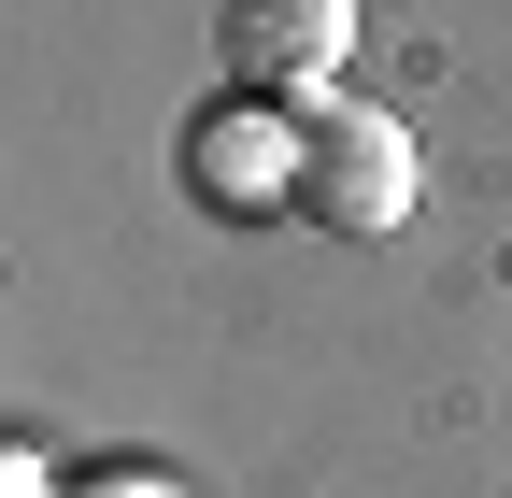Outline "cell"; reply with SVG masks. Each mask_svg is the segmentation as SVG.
Instances as JSON below:
<instances>
[{
    "label": "cell",
    "mask_w": 512,
    "mask_h": 498,
    "mask_svg": "<svg viewBox=\"0 0 512 498\" xmlns=\"http://www.w3.org/2000/svg\"><path fill=\"white\" fill-rule=\"evenodd\" d=\"M185 185H200V214H228V228H256V214H299V114L228 86L200 129H185Z\"/></svg>",
    "instance_id": "3"
},
{
    "label": "cell",
    "mask_w": 512,
    "mask_h": 498,
    "mask_svg": "<svg viewBox=\"0 0 512 498\" xmlns=\"http://www.w3.org/2000/svg\"><path fill=\"white\" fill-rule=\"evenodd\" d=\"M72 498H185V484H157V470H100V484H72Z\"/></svg>",
    "instance_id": "4"
},
{
    "label": "cell",
    "mask_w": 512,
    "mask_h": 498,
    "mask_svg": "<svg viewBox=\"0 0 512 498\" xmlns=\"http://www.w3.org/2000/svg\"><path fill=\"white\" fill-rule=\"evenodd\" d=\"M427 200V171H413V129L384 100H313L299 114V228H328V242H399Z\"/></svg>",
    "instance_id": "1"
},
{
    "label": "cell",
    "mask_w": 512,
    "mask_h": 498,
    "mask_svg": "<svg viewBox=\"0 0 512 498\" xmlns=\"http://www.w3.org/2000/svg\"><path fill=\"white\" fill-rule=\"evenodd\" d=\"M214 57H228V86L242 100H342V57H356V0H228L214 15Z\"/></svg>",
    "instance_id": "2"
}]
</instances>
